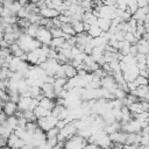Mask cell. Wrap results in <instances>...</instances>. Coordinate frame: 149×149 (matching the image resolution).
Listing matches in <instances>:
<instances>
[{"label":"cell","instance_id":"6da1fadb","mask_svg":"<svg viewBox=\"0 0 149 149\" xmlns=\"http://www.w3.org/2000/svg\"><path fill=\"white\" fill-rule=\"evenodd\" d=\"M15 43L20 47V49L23 51V52H29L34 49H37V48H41L42 44L36 40V38H33L30 36H28L27 34H21L19 36V38L15 41Z\"/></svg>","mask_w":149,"mask_h":149},{"label":"cell","instance_id":"7a4b0ae2","mask_svg":"<svg viewBox=\"0 0 149 149\" xmlns=\"http://www.w3.org/2000/svg\"><path fill=\"white\" fill-rule=\"evenodd\" d=\"M86 144H87V141L76 134L63 143V149H83Z\"/></svg>","mask_w":149,"mask_h":149},{"label":"cell","instance_id":"3957f363","mask_svg":"<svg viewBox=\"0 0 149 149\" xmlns=\"http://www.w3.org/2000/svg\"><path fill=\"white\" fill-rule=\"evenodd\" d=\"M57 118L56 116H54V115H48V116H45V118H40V119H37L36 120V123H37V127L41 129V130H43L44 133L47 132V130H49V129H51V128H54L55 127V125H56V122H57Z\"/></svg>","mask_w":149,"mask_h":149},{"label":"cell","instance_id":"277c9868","mask_svg":"<svg viewBox=\"0 0 149 149\" xmlns=\"http://www.w3.org/2000/svg\"><path fill=\"white\" fill-rule=\"evenodd\" d=\"M42 45H49L50 44V41H51V34H50V30L45 27H38L37 29V34H36V37H35Z\"/></svg>","mask_w":149,"mask_h":149},{"label":"cell","instance_id":"5b68a950","mask_svg":"<svg viewBox=\"0 0 149 149\" xmlns=\"http://www.w3.org/2000/svg\"><path fill=\"white\" fill-rule=\"evenodd\" d=\"M121 129L125 132V133H136V134H140L141 132V126L137 120H129L128 122H125V123H121Z\"/></svg>","mask_w":149,"mask_h":149},{"label":"cell","instance_id":"8992f818","mask_svg":"<svg viewBox=\"0 0 149 149\" xmlns=\"http://www.w3.org/2000/svg\"><path fill=\"white\" fill-rule=\"evenodd\" d=\"M100 86L104 87V88H107L109 91H113L114 88L118 87V85H116V83H115V80H114L112 74H107V76L102 77L100 79Z\"/></svg>","mask_w":149,"mask_h":149},{"label":"cell","instance_id":"52a82bcc","mask_svg":"<svg viewBox=\"0 0 149 149\" xmlns=\"http://www.w3.org/2000/svg\"><path fill=\"white\" fill-rule=\"evenodd\" d=\"M95 144H97L99 148H102V149H111V147H112V142H111L108 135H107L105 132H102V133L98 136V139H97V141H95Z\"/></svg>","mask_w":149,"mask_h":149},{"label":"cell","instance_id":"ba28073f","mask_svg":"<svg viewBox=\"0 0 149 149\" xmlns=\"http://www.w3.org/2000/svg\"><path fill=\"white\" fill-rule=\"evenodd\" d=\"M38 14L41 15V17H44V19H54V17H57V16L59 15V13H58L56 9L48 8V7H45V6L40 7Z\"/></svg>","mask_w":149,"mask_h":149},{"label":"cell","instance_id":"9c48e42d","mask_svg":"<svg viewBox=\"0 0 149 149\" xmlns=\"http://www.w3.org/2000/svg\"><path fill=\"white\" fill-rule=\"evenodd\" d=\"M126 136H127V133L125 132H115V133H112L108 135L109 140L112 143H120V144H125L126 143Z\"/></svg>","mask_w":149,"mask_h":149},{"label":"cell","instance_id":"30bf717a","mask_svg":"<svg viewBox=\"0 0 149 149\" xmlns=\"http://www.w3.org/2000/svg\"><path fill=\"white\" fill-rule=\"evenodd\" d=\"M17 111V105L15 102H12V101H6L3 105H2V112L7 115V116H10V115H14Z\"/></svg>","mask_w":149,"mask_h":149},{"label":"cell","instance_id":"8fae6325","mask_svg":"<svg viewBox=\"0 0 149 149\" xmlns=\"http://www.w3.org/2000/svg\"><path fill=\"white\" fill-rule=\"evenodd\" d=\"M30 101H31V98H30V97L20 95V99H19V101L16 102V105H17V109H19V111H22V112L29 109Z\"/></svg>","mask_w":149,"mask_h":149},{"label":"cell","instance_id":"7c38bea8","mask_svg":"<svg viewBox=\"0 0 149 149\" xmlns=\"http://www.w3.org/2000/svg\"><path fill=\"white\" fill-rule=\"evenodd\" d=\"M63 65V69H64V74H65V78L69 79V78H73L74 76H77V70L76 68H73L71 65V63H65V64H62Z\"/></svg>","mask_w":149,"mask_h":149},{"label":"cell","instance_id":"4fadbf2b","mask_svg":"<svg viewBox=\"0 0 149 149\" xmlns=\"http://www.w3.org/2000/svg\"><path fill=\"white\" fill-rule=\"evenodd\" d=\"M140 140H141V135L136 134V133H128L126 136V143L125 144H135L139 146L140 144Z\"/></svg>","mask_w":149,"mask_h":149},{"label":"cell","instance_id":"5bb4252c","mask_svg":"<svg viewBox=\"0 0 149 149\" xmlns=\"http://www.w3.org/2000/svg\"><path fill=\"white\" fill-rule=\"evenodd\" d=\"M38 106H41V107H43V108H45L48 111H51L54 108V106H55V101L52 99H49L47 97H43L38 101Z\"/></svg>","mask_w":149,"mask_h":149},{"label":"cell","instance_id":"9a60e30c","mask_svg":"<svg viewBox=\"0 0 149 149\" xmlns=\"http://www.w3.org/2000/svg\"><path fill=\"white\" fill-rule=\"evenodd\" d=\"M102 31H108L109 26H111V20L107 19H102V17H98L97 19V23H95Z\"/></svg>","mask_w":149,"mask_h":149},{"label":"cell","instance_id":"2e32d148","mask_svg":"<svg viewBox=\"0 0 149 149\" xmlns=\"http://www.w3.org/2000/svg\"><path fill=\"white\" fill-rule=\"evenodd\" d=\"M86 33H87V35H88L91 38H93V37H98V36H100L101 33H102V30H101L97 24H91Z\"/></svg>","mask_w":149,"mask_h":149},{"label":"cell","instance_id":"e0dca14e","mask_svg":"<svg viewBox=\"0 0 149 149\" xmlns=\"http://www.w3.org/2000/svg\"><path fill=\"white\" fill-rule=\"evenodd\" d=\"M33 112H34V115L36 116V119L45 118V116H48V115L51 114V111H48V109H45V108H43L41 106H37Z\"/></svg>","mask_w":149,"mask_h":149},{"label":"cell","instance_id":"ac0fdd59","mask_svg":"<svg viewBox=\"0 0 149 149\" xmlns=\"http://www.w3.org/2000/svg\"><path fill=\"white\" fill-rule=\"evenodd\" d=\"M61 29H62V31L64 33V35H68V36H76V33H74V30H73L71 23H62Z\"/></svg>","mask_w":149,"mask_h":149},{"label":"cell","instance_id":"d6986e66","mask_svg":"<svg viewBox=\"0 0 149 149\" xmlns=\"http://www.w3.org/2000/svg\"><path fill=\"white\" fill-rule=\"evenodd\" d=\"M127 107H128V109H129V112H130L132 114H137V113L143 112V111H142L141 102H139V101L133 102V104H130V105H129V106H127Z\"/></svg>","mask_w":149,"mask_h":149},{"label":"cell","instance_id":"ffe728a7","mask_svg":"<svg viewBox=\"0 0 149 149\" xmlns=\"http://www.w3.org/2000/svg\"><path fill=\"white\" fill-rule=\"evenodd\" d=\"M71 26L76 34L84 33V22L83 21H71Z\"/></svg>","mask_w":149,"mask_h":149},{"label":"cell","instance_id":"44dd1931","mask_svg":"<svg viewBox=\"0 0 149 149\" xmlns=\"http://www.w3.org/2000/svg\"><path fill=\"white\" fill-rule=\"evenodd\" d=\"M6 125H7L12 130H14V129L17 127V118H16L15 115L7 116V119H6Z\"/></svg>","mask_w":149,"mask_h":149},{"label":"cell","instance_id":"7402d4cb","mask_svg":"<svg viewBox=\"0 0 149 149\" xmlns=\"http://www.w3.org/2000/svg\"><path fill=\"white\" fill-rule=\"evenodd\" d=\"M64 38L63 37H55V38H51V41H50V48H52V49H58V48H61V45L64 43Z\"/></svg>","mask_w":149,"mask_h":149},{"label":"cell","instance_id":"603a6c76","mask_svg":"<svg viewBox=\"0 0 149 149\" xmlns=\"http://www.w3.org/2000/svg\"><path fill=\"white\" fill-rule=\"evenodd\" d=\"M41 93H42L41 87H38V86H36V85L29 86V94H30L31 98H35V99H36Z\"/></svg>","mask_w":149,"mask_h":149},{"label":"cell","instance_id":"cb8c5ba5","mask_svg":"<svg viewBox=\"0 0 149 149\" xmlns=\"http://www.w3.org/2000/svg\"><path fill=\"white\" fill-rule=\"evenodd\" d=\"M17 140H19V137H17L14 133H10V134H9V136L7 137V147L12 149V148L14 147V144H15V142H16Z\"/></svg>","mask_w":149,"mask_h":149},{"label":"cell","instance_id":"d4e9b609","mask_svg":"<svg viewBox=\"0 0 149 149\" xmlns=\"http://www.w3.org/2000/svg\"><path fill=\"white\" fill-rule=\"evenodd\" d=\"M123 40L127 41V42L130 43V44H136V42H137V40L135 38V36H134L133 33H125V35H123Z\"/></svg>","mask_w":149,"mask_h":149},{"label":"cell","instance_id":"484cf974","mask_svg":"<svg viewBox=\"0 0 149 149\" xmlns=\"http://www.w3.org/2000/svg\"><path fill=\"white\" fill-rule=\"evenodd\" d=\"M49 30H50V34H51L52 38H55V37H63L64 36V33L62 31L61 28H51Z\"/></svg>","mask_w":149,"mask_h":149},{"label":"cell","instance_id":"4316f807","mask_svg":"<svg viewBox=\"0 0 149 149\" xmlns=\"http://www.w3.org/2000/svg\"><path fill=\"white\" fill-rule=\"evenodd\" d=\"M134 81H135V84H136L137 86L148 85V78H144V77H142V76H137Z\"/></svg>","mask_w":149,"mask_h":149},{"label":"cell","instance_id":"83f0119b","mask_svg":"<svg viewBox=\"0 0 149 149\" xmlns=\"http://www.w3.org/2000/svg\"><path fill=\"white\" fill-rule=\"evenodd\" d=\"M37 128L38 127H37V123L36 122H27V125H26V130L28 133H30V134H34V132Z\"/></svg>","mask_w":149,"mask_h":149},{"label":"cell","instance_id":"f1b7e54d","mask_svg":"<svg viewBox=\"0 0 149 149\" xmlns=\"http://www.w3.org/2000/svg\"><path fill=\"white\" fill-rule=\"evenodd\" d=\"M44 134H45V137H47V139H52V137H56V136H57V134H58V129L54 127V128L47 130Z\"/></svg>","mask_w":149,"mask_h":149},{"label":"cell","instance_id":"f546056e","mask_svg":"<svg viewBox=\"0 0 149 149\" xmlns=\"http://www.w3.org/2000/svg\"><path fill=\"white\" fill-rule=\"evenodd\" d=\"M37 106H38V100L35 99V98H31V101H30V105H29V111H34Z\"/></svg>","mask_w":149,"mask_h":149},{"label":"cell","instance_id":"4dcf8cb0","mask_svg":"<svg viewBox=\"0 0 149 149\" xmlns=\"http://www.w3.org/2000/svg\"><path fill=\"white\" fill-rule=\"evenodd\" d=\"M140 144H141V146H148V144H149V136H148V135H141Z\"/></svg>","mask_w":149,"mask_h":149},{"label":"cell","instance_id":"1f68e13d","mask_svg":"<svg viewBox=\"0 0 149 149\" xmlns=\"http://www.w3.org/2000/svg\"><path fill=\"white\" fill-rule=\"evenodd\" d=\"M49 147H55L57 143H58V141H57V137H52V139H47V142H45Z\"/></svg>","mask_w":149,"mask_h":149},{"label":"cell","instance_id":"d6a6232c","mask_svg":"<svg viewBox=\"0 0 149 149\" xmlns=\"http://www.w3.org/2000/svg\"><path fill=\"white\" fill-rule=\"evenodd\" d=\"M65 125H66L65 120H57V122H56V125H55V128H57L58 130H61Z\"/></svg>","mask_w":149,"mask_h":149},{"label":"cell","instance_id":"836d02e7","mask_svg":"<svg viewBox=\"0 0 149 149\" xmlns=\"http://www.w3.org/2000/svg\"><path fill=\"white\" fill-rule=\"evenodd\" d=\"M23 146H24V142H23L21 139H19V140L15 142V144H14V147H13L12 149H21Z\"/></svg>","mask_w":149,"mask_h":149},{"label":"cell","instance_id":"e575fe53","mask_svg":"<svg viewBox=\"0 0 149 149\" xmlns=\"http://www.w3.org/2000/svg\"><path fill=\"white\" fill-rule=\"evenodd\" d=\"M5 147H7V137L0 135V148H5Z\"/></svg>","mask_w":149,"mask_h":149},{"label":"cell","instance_id":"d590c367","mask_svg":"<svg viewBox=\"0 0 149 149\" xmlns=\"http://www.w3.org/2000/svg\"><path fill=\"white\" fill-rule=\"evenodd\" d=\"M139 76H142V77H144V78H148V68H147V69L139 70Z\"/></svg>","mask_w":149,"mask_h":149},{"label":"cell","instance_id":"8d00e7d4","mask_svg":"<svg viewBox=\"0 0 149 149\" xmlns=\"http://www.w3.org/2000/svg\"><path fill=\"white\" fill-rule=\"evenodd\" d=\"M6 119H7V115H6L3 112H1V113H0V125L5 123V122H6Z\"/></svg>","mask_w":149,"mask_h":149},{"label":"cell","instance_id":"74e56055","mask_svg":"<svg viewBox=\"0 0 149 149\" xmlns=\"http://www.w3.org/2000/svg\"><path fill=\"white\" fill-rule=\"evenodd\" d=\"M122 146L123 144H120V143H112L111 149H122Z\"/></svg>","mask_w":149,"mask_h":149},{"label":"cell","instance_id":"f35d334b","mask_svg":"<svg viewBox=\"0 0 149 149\" xmlns=\"http://www.w3.org/2000/svg\"><path fill=\"white\" fill-rule=\"evenodd\" d=\"M2 112V105H0V113Z\"/></svg>","mask_w":149,"mask_h":149},{"label":"cell","instance_id":"ab89813d","mask_svg":"<svg viewBox=\"0 0 149 149\" xmlns=\"http://www.w3.org/2000/svg\"><path fill=\"white\" fill-rule=\"evenodd\" d=\"M31 149H38V148H36V147H33V148H31Z\"/></svg>","mask_w":149,"mask_h":149},{"label":"cell","instance_id":"60d3db41","mask_svg":"<svg viewBox=\"0 0 149 149\" xmlns=\"http://www.w3.org/2000/svg\"><path fill=\"white\" fill-rule=\"evenodd\" d=\"M97 149H102V148H99V147H98V148H97Z\"/></svg>","mask_w":149,"mask_h":149},{"label":"cell","instance_id":"b9f144b4","mask_svg":"<svg viewBox=\"0 0 149 149\" xmlns=\"http://www.w3.org/2000/svg\"><path fill=\"white\" fill-rule=\"evenodd\" d=\"M0 70H1V65H0Z\"/></svg>","mask_w":149,"mask_h":149},{"label":"cell","instance_id":"7bdbcfd3","mask_svg":"<svg viewBox=\"0 0 149 149\" xmlns=\"http://www.w3.org/2000/svg\"><path fill=\"white\" fill-rule=\"evenodd\" d=\"M101 1H105V0H101Z\"/></svg>","mask_w":149,"mask_h":149},{"label":"cell","instance_id":"ee69618b","mask_svg":"<svg viewBox=\"0 0 149 149\" xmlns=\"http://www.w3.org/2000/svg\"><path fill=\"white\" fill-rule=\"evenodd\" d=\"M28 1H29V0H28Z\"/></svg>","mask_w":149,"mask_h":149}]
</instances>
